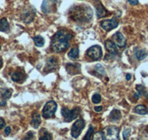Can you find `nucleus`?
Segmentation results:
<instances>
[{"label":"nucleus","mask_w":148,"mask_h":140,"mask_svg":"<svg viewBox=\"0 0 148 140\" xmlns=\"http://www.w3.org/2000/svg\"><path fill=\"white\" fill-rule=\"evenodd\" d=\"M73 38L71 34L59 30L51 39V47L55 52H62L69 47V41Z\"/></svg>","instance_id":"obj_1"},{"label":"nucleus","mask_w":148,"mask_h":140,"mask_svg":"<svg viewBox=\"0 0 148 140\" xmlns=\"http://www.w3.org/2000/svg\"><path fill=\"white\" fill-rule=\"evenodd\" d=\"M72 11H70L71 18L73 20L79 22H89L92 16V10L89 6L81 5L73 7Z\"/></svg>","instance_id":"obj_2"},{"label":"nucleus","mask_w":148,"mask_h":140,"mask_svg":"<svg viewBox=\"0 0 148 140\" xmlns=\"http://www.w3.org/2000/svg\"><path fill=\"white\" fill-rule=\"evenodd\" d=\"M104 140H117L119 139V128L116 126L105 127L102 130Z\"/></svg>","instance_id":"obj_3"},{"label":"nucleus","mask_w":148,"mask_h":140,"mask_svg":"<svg viewBox=\"0 0 148 140\" xmlns=\"http://www.w3.org/2000/svg\"><path fill=\"white\" fill-rule=\"evenodd\" d=\"M57 109V104L53 100L47 102L42 109V116L45 119L51 118L54 116Z\"/></svg>","instance_id":"obj_4"},{"label":"nucleus","mask_w":148,"mask_h":140,"mask_svg":"<svg viewBox=\"0 0 148 140\" xmlns=\"http://www.w3.org/2000/svg\"><path fill=\"white\" fill-rule=\"evenodd\" d=\"M61 113H62V117L64 118V121L67 122H70L79 117L80 109L79 108H75L73 110H69L67 108H63Z\"/></svg>","instance_id":"obj_5"},{"label":"nucleus","mask_w":148,"mask_h":140,"mask_svg":"<svg viewBox=\"0 0 148 140\" xmlns=\"http://www.w3.org/2000/svg\"><path fill=\"white\" fill-rule=\"evenodd\" d=\"M36 16V10L32 6L24 8L21 14V18L25 23L29 24L34 21V18Z\"/></svg>","instance_id":"obj_6"},{"label":"nucleus","mask_w":148,"mask_h":140,"mask_svg":"<svg viewBox=\"0 0 148 140\" xmlns=\"http://www.w3.org/2000/svg\"><path fill=\"white\" fill-rule=\"evenodd\" d=\"M84 126H85V122L82 119L76 120L73 123L72 128H71V136L75 139L78 138L79 136L81 134Z\"/></svg>","instance_id":"obj_7"},{"label":"nucleus","mask_w":148,"mask_h":140,"mask_svg":"<svg viewBox=\"0 0 148 140\" xmlns=\"http://www.w3.org/2000/svg\"><path fill=\"white\" fill-rule=\"evenodd\" d=\"M87 55L91 59L93 60H98L102 55V50H101V47L99 45H94L90 47L88 50H87Z\"/></svg>","instance_id":"obj_8"},{"label":"nucleus","mask_w":148,"mask_h":140,"mask_svg":"<svg viewBox=\"0 0 148 140\" xmlns=\"http://www.w3.org/2000/svg\"><path fill=\"white\" fill-rule=\"evenodd\" d=\"M101 27L106 31H110L113 29L116 28L118 27L119 22L115 19L114 18L109 20H104L100 23Z\"/></svg>","instance_id":"obj_9"},{"label":"nucleus","mask_w":148,"mask_h":140,"mask_svg":"<svg viewBox=\"0 0 148 140\" xmlns=\"http://www.w3.org/2000/svg\"><path fill=\"white\" fill-rule=\"evenodd\" d=\"M94 6L96 7V15H97L98 18H104V17L107 16L108 15V10L105 9L104 5H102V3L100 1H99V0L95 1Z\"/></svg>","instance_id":"obj_10"},{"label":"nucleus","mask_w":148,"mask_h":140,"mask_svg":"<svg viewBox=\"0 0 148 140\" xmlns=\"http://www.w3.org/2000/svg\"><path fill=\"white\" fill-rule=\"evenodd\" d=\"M58 67V60L55 57H51L49 58L46 62L45 68V72H51V71H53V70L56 69Z\"/></svg>","instance_id":"obj_11"},{"label":"nucleus","mask_w":148,"mask_h":140,"mask_svg":"<svg viewBox=\"0 0 148 140\" xmlns=\"http://www.w3.org/2000/svg\"><path fill=\"white\" fill-rule=\"evenodd\" d=\"M113 40L116 45L119 47H124L126 45V39L120 32H116L113 35Z\"/></svg>","instance_id":"obj_12"},{"label":"nucleus","mask_w":148,"mask_h":140,"mask_svg":"<svg viewBox=\"0 0 148 140\" xmlns=\"http://www.w3.org/2000/svg\"><path fill=\"white\" fill-rule=\"evenodd\" d=\"M104 47L106 48V50L112 56H115L118 54V50L116 48V43L111 40H107L104 42Z\"/></svg>","instance_id":"obj_13"},{"label":"nucleus","mask_w":148,"mask_h":140,"mask_svg":"<svg viewBox=\"0 0 148 140\" xmlns=\"http://www.w3.org/2000/svg\"><path fill=\"white\" fill-rule=\"evenodd\" d=\"M66 69L71 75H76L80 72V65L77 63H67Z\"/></svg>","instance_id":"obj_14"},{"label":"nucleus","mask_w":148,"mask_h":140,"mask_svg":"<svg viewBox=\"0 0 148 140\" xmlns=\"http://www.w3.org/2000/svg\"><path fill=\"white\" fill-rule=\"evenodd\" d=\"M54 4V1L51 0H44L42 5V10L45 14H49L52 10V5Z\"/></svg>","instance_id":"obj_15"},{"label":"nucleus","mask_w":148,"mask_h":140,"mask_svg":"<svg viewBox=\"0 0 148 140\" xmlns=\"http://www.w3.org/2000/svg\"><path fill=\"white\" fill-rule=\"evenodd\" d=\"M41 122H42V120H41V117L40 115H39V113H33L32 115V120H31V125L34 127V128H38L39 126L40 125Z\"/></svg>","instance_id":"obj_16"},{"label":"nucleus","mask_w":148,"mask_h":140,"mask_svg":"<svg viewBox=\"0 0 148 140\" xmlns=\"http://www.w3.org/2000/svg\"><path fill=\"white\" fill-rule=\"evenodd\" d=\"M121 118V113L119 110L118 109H114L111 111V113H110L108 119L109 120L112 121V122H116V121H118Z\"/></svg>","instance_id":"obj_17"},{"label":"nucleus","mask_w":148,"mask_h":140,"mask_svg":"<svg viewBox=\"0 0 148 140\" xmlns=\"http://www.w3.org/2000/svg\"><path fill=\"white\" fill-rule=\"evenodd\" d=\"M25 77V75L23 72H18V71H16L14 73H13L11 76V79L14 82H20L22 80H23Z\"/></svg>","instance_id":"obj_18"},{"label":"nucleus","mask_w":148,"mask_h":140,"mask_svg":"<svg viewBox=\"0 0 148 140\" xmlns=\"http://www.w3.org/2000/svg\"><path fill=\"white\" fill-rule=\"evenodd\" d=\"M135 112L138 113V114L145 115V114L148 113V109L145 105H138L135 108Z\"/></svg>","instance_id":"obj_19"},{"label":"nucleus","mask_w":148,"mask_h":140,"mask_svg":"<svg viewBox=\"0 0 148 140\" xmlns=\"http://www.w3.org/2000/svg\"><path fill=\"white\" fill-rule=\"evenodd\" d=\"M9 30V24L6 18H2L0 20V31L6 32Z\"/></svg>","instance_id":"obj_20"},{"label":"nucleus","mask_w":148,"mask_h":140,"mask_svg":"<svg viewBox=\"0 0 148 140\" xmlns=\"http://www.w3.org/2000/svg\"><path fill=\"white\" fill-rule=\"evenodd\" d=\"M79 50L77 47H74V48L71 49V51L68 52V57L71 59H76L79 57Z\"/></svg>","instance_id":"obj_21"},{"label":"nucleus","mask_w":148,"mask_h":140,"mask_svg":"<svg viewBox=\"0 0 148 140\" xmlns=\"http://www.w3.org/2000/svg\"><path fill=\"white\" fill-rule=\"evenodd\" d=\"M136 58L138 59V60H142L147 56V53L145 50H139L136 52Z\"/></svg>","instance_id":"obj_22"},{"label":"nucleus","mask_w":148,"mask_h":140,"mask_svg":"<svg viewBox=\"0 0 148 140\" xmlns=\"http://www.w3.org/2000/svg\"><path fill=\"white\" fill-rule=\"evenodd\" d=\"M33 39H34V41L36 47H41L45 44V39L40 35H37V36L34 37Z\"/></svg>","instance_id":"obj_23"},{"label":"nucleus","mask_w":148,"mask_h":140,"mask_svg":"<svg viewBox=\"0 0 148 140\" xmlns=\"http://www.w3.org/2000/svg\"><path fill=\"white\" fill-rule=\"evenodd\" d=\"M41 132L43 133V135H42L39 137V139L40 140H51L53 139L52 134L49 133L45 129H42Z\"/></svg>","instance_id":"obj_24"},{"label":"nucleus","mask_w":148,"mask_h":140,"mask_svg":"<svg viewBox=\"0 0 148 140\" xmlns=\"http://www.w3.org/2000/svg\"><path fill=\"white\" fill-rule=\"evenodd\" d=\"M136 89L137 92H138L140 94L143 95V96H145L147 99H148V92H147L146 88H145V86H143L142 85H137Z\"/></svg>","instance_id":"obj_25"},{"label":"nucleus","mask_w":148,"mask_h":140,"mask_svg":"<svg viewBox=\"0 0 148 140\" xmlns=\"http://www.w3.org/2000/svg\"><path fill=\"white\" fill-rule=\"evenodd\" d=\"M12 93H13V91H12L10 88H6V89H4V90L2 91V97L5 100H7V99H9L10 97H11Z\"/></svg>","instance_id":"obj_26"},{"label":"nucleus","mask_w":148,"mask_h":140,"mask_svg":"<svg viewBox=\"0 0 148 140\" xmlns=\"http://www.w3.org/2000/svg\"><path fill=\"white\" fill-rule=\"evenodd\" d=\"M93 132H94V128H93L92 125H90V126L89 127V129H88V132H87V133H86V135L84 136V137L83 138V139L90 140L91 137H92V134L93 133Z\"/></svg>","instance_id":"obj_27"},{"label":"nucleus","mask_w":148,"mask_h":140,"mask_svg":"<svg viewBox=\"0 0 148 140\" xmlns=\"http://www.w3.org/2000/svg\"><path fill=\"white\" fill-rule=\"evenodd\" d=\"M101 100V95L99 94H95L92 95V102L93 103L95 104H97V103H99L100 102Z\"/></svg>","instance_id":"obj_28"},{"label":"nucleus","mask_w":148,"mask_h":140,"mask_svg":"<svg viewBox=\"0 0 148 140\" xmlns=\"http://www.w3.org/2000/svg\"><path fill=\"white\" fill-rule=\"evenodd\" d=\"M92 139H103L104 140V136H103V133L102 131H99V132H97L94 135V137H92Z\"/></svg>","instance_id":"obj_29"},{"label":"nucleus","mask_w":148,"mask_h":140,"mask_svg":"<svg viewBox=\"0 0 148 140\" xmlns=\"http://www.w3.org/2000/svg\"><path fill=\"white\" fill-rule=\"evenodd\" d=\"M130 133H131V130H130V129H125V130L123 131V138H124V139H127L128 137H130Z\"/></svg>","instance_id":"obj_30"},{"label":"nucleus","mask_w":148,"mask_h":140,"mask_svg":"<svg viewBox=\"0 0 148 140\" xmlns=\"http://www.w3.org/2000/svg\"><path fill=\"white\" fill-rule=\"evenodd\" d=\"M10 131H11V128H10V127H6L5 129V134L6 136H9L10 135Z\"/></svg>","instance_id":"obj_31"},{"label":"nucleus","mask_w":148,"mask_h":140,"mask_svg":"<svg viewBox=\"0 0 148 140\" xmlns=\"http://www.w3.org/2000/svg\"><path fill=\"white\" fill-rule=\"evenodd\" d=\"M128 2L132 5H137L138 4V0H128Z\"/></svg>","instance_id":"obj_32"},{"label":"nucleus","mask_w":148,"mask_h":140,"mask_svg":"<svg viewBox=\"0 0 148 140\" xmlns=\"http://www.w3.org/2000/svg\"><path fill=\"white\" fill-rule=\"evenodd\" d=\"M5 125V120L2 118H0V129L3 128Z\"/></svg>","instance_id":"obj_33"},{"label":"nucleus","mask_w":148,"mask_h":140,"mask_svg":"<svg viewBox=\"0 0 148 140\" xmlns=\"http://www.w3.org/2000/svg\"><path fill=\"white\" fill-rule=\"evenodd\" d=\"M102 109H103L102 106H96L94 108V111H97V112L101 111H102Z\"/></svg>","instance_id":"obj_34"},{"label":"nucleus","mask_w":148,"mask_h":140,"mask_svg":"<svg viewBox=\"0 0 148 140\" xmlns=\"http://www.w3.org/2000/svg\"><path fill=\"white\" fill-rule=\"evenodd\" d=\"M140 95H141V94H140L138 92H137V93H136L134 95H133V97H134L136 100H138V99H139V97H140Z\"/></svg>","instance_id":"obj_35"},{"label":"nucleus","mask_w":148,"mask_h":140,"mask_svg":"<svg viewBox=\"0 0 148 140\" xmlns=\"http://www.w3.org/2000/svg\"><path fill=\"white\" fill-rule=\"evenodd\" d=\"M130 78H131V75H130V74H127V75H126L127 80H130Z\"/></svg>","instance_id":"obj_36"},{"label":"nucleus","mask_w":148,"mask_h":140,"mask_svg":"<svg viewBox=\"0 0 148 140\" xmlns=\"http://www.w3.org/2000/svg\"><path fill=\"white\" fill-rule=\"evenodd\" d=\"M2 65H3V62H2V58H0V69L2 68Z\"/></svg>","instance_id":"obj_37"},{"label":"nucleus","mask_w":148,"mask_h":140,"mask_svg":"<svg viewBox=\"0 0 148 140\" xmlns=\"http://www.w3.org/2000/svg\"><path fill=\"white\" fill-rule=\"evenodd\" d=\"M0 50H1V45H0Z\"/></svg>","instance_id":"obj_38"}]
</instances>
